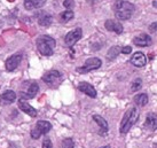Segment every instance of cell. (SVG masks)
Instances as JSON below:
<instances>
[{
  "label": "cell",
  "instance_id": "1",
  "mask_svg": "<svg viewBox=\"0 0 157 148\" xmlns=\"http://www.w3.org/2000/svg\"><path fill=\"white\" fill-rule=\"evenodd\" d=\"M115 15L118 20L121 21H126L132 16V14L134 13V5H132L128 1L125 0H117L113 6Z\"/></svg>",
  "mask_w": 157,
  "mask_h": 148
},
{
  "label": "cell",
  "instance_id": "2",
  "mask_svg": "<svg viewBox=\"0 0 157 148\" xmlns=\"http://www.w3.org/2000/svg\"><path fill=\"white\" fill-rule=\"evenodd\" d=\"M140 116V113L136 107H132L127 110L124 117H123V121L121 123V129H119V132L122 134H125L128 131L131 130V127L134 125L135 123L138 122Z\"/></svg>",
  "mask_w": 157,
  "mask_h": 148
},
{
  "label": "cell",
  "instance_id": "3",
  "mask_svg": "<svg viewBox=\"0 0 157 148\" xmlns=\"http://www.w3.org/2000/svg\"><path fill=\"white\" fill-rule=\"evenodd\" d=\"M37 48L40 52L41 55L45 56H51L54 53V47H55V40L49 36H40L36 41Z\"/></svg>",
  "mask_w": 157,
  "mask_h": 148
},
{
  "label": "cell",
  "instance_id": "4",
  "mask_svg": "<svg viewBox=\"0 0 157 148\" xmlns=\"http://www.w3.org/2000/svg\"><path fill=\"white\" fill-rule=\"evenodd\" d=\"M52 129V124L47 121H38L35 129L31 131V138L32 139H39L41 135L47 134Z\"/></svg>",
  "mask_w": 157,
  "mask_h": 148
},
{
  "label": "cell",
  "instance_id": "5",
  "mask_svg": "<svg viewBox=\"0 0 157 148\" xmlns=\"http://www.w3.org/2000/svg\"><path fill=\"white\" fill-rule=\"evenodd\" d=\"M43 80L47 84L48 86L56 88L62 82V74L57 70H51L43 76Z\"/></svg>",
  "mask_w": 157,
  "mask_h": 148
},
{
  "label": "cell",
  "instance_id": "6",
  "mask_svg": "<svg viewBox=\"0 0 157 148\" xmlns=\"http://www.w3.org/2000/svg\"><path fill=\"white\" fill-rule=\"evenodd\" d=\"M102 64V61H101L99 57H91V59H87L86 62L84 63L83 67H78L77 68V72L79 74H87L90 71H93L95 69H99Z\"/></svg>",
  "mask_w": 157,
  "mask_h": 148
},
{
  "label": "cell",
  "instance_id": "7",
  "mask_svg": "<svg viewBox=\"0 0 157 148\" xmlns=\"http://www.w3.org/2000/svg\"><path fill=\"white\" fill-rule=\"evenodd\" d=\"M82 36H83L82 29L80 28H76L72 31L68 32V35L64 37V43H66V45L68 47H72L75 44L82 38Z\"/></svg>",
  "mask_w": 157,
  "mask_h": 148
},
{
  "label": "cell",
  "instance_id": "8",
  "mask_svg": "<svg viewBox=\"0 0 157 148\" xmlns=\"http://www.w3.org/2000/svg\"><path fill=\"white\" fill-rule=\"evenodd\" d=\"M22 53H16L14 54L13 56L8 57L6 62H5V67H6V70L7 71H14L18 67V64L22 61Z\"/></svg>",
  "mask_w": 157,
  "mask_h": 148
},
{
  "label": "cell",
  "instance_id": "9",
  "mask_svg": "<svg viewBox=\"0 0 157 148\" xmlns=\"http://www.w3.org/2000/svg\"><path fill=\"white\" fill-rule=\"evenodd\" d=\"M78 90L80 92L85 93L86 95H88L90 98H96V90L95 87L91 85L90 83H86V82H82V83L78 85Z\"/></svg>",
  "mask_w": 157,
  "mask_h": 148
},
{
  "label": "cell",
  "instance_id": "10",
  "mask_svg": "<svg viewBox=\"0 0 157 148\" xmlns=\"http://www.w3.org/2000/svg\"><path fill=\"white\" fill-rule=\"evenodd\" d=\"M133 44L135 46H139V47H147V46H150L151 44V37L147 33H141L140 36L135 37L133 39Z\"/></svg>",
  "mask_w": 157,
  "mask_h": 148
},
{
  "label": "cell",
  "instance_id": "11",
  "mask_svg": "<svg viewBox=\"0 0 157 148\" xmlns=\"http://www.w3.org/2000/svg\"><path fill=\"white\" fill-rule=\"evenodd\" d=\"M38 90H39L38 84L31 83L30 85L28 86V88H26L25 91L21 93V99H24V100H25V99H32V98H35Z\"/></svg>",
  "mask_w": 157,
  "mask_h": 148
},
{
  "label": "cell",
  "instance_id": "12",
  "mask_svg": "<svg viewBox=\"0 0 157 148\" xmlns=\"http://www.w3.org/2000/svg\"><path fill=\"white\" fill-rule=\"evenodd\" d=\"M105 26L108 31H113L117 35H121L123 32V25L115 20H107L105 22Z\"/></svg>",
  "mask_w": 157,
  "mask_h": 148
},
{
  "label": "cell",
  "instance_id": "13",
  "mask_svg": "<svg viewBox=\"0 0 157 148\" xmlns=\"http://www.w3.org/2000/svg\"><path fill=\"white\" fill-rule=\"evenodd\" d=\"M18 108L21 109L23 113L28 114L31 117H36L37 116V110L33 107H31L24 99H20L18 100Z\"/></svg>",
  "mask_w": 157,
  "mask_h": 148
},
{
  "label": "cell",
  "instance_id": "14",
  "mask_svg": "<svg viewBox=\"0 0 157 148\" xmlns=\"http://www.w3.org/2000/svg\"><path fill=\"white\" fill-rule=\"evenodd\" d=\"M15 99H16V93L12 90H8L0 95V103L1 105H10L15 101Z\"/></svg>",
  "mask_w": 157,
  "mask_h": 148
},
{
  "label": "cell",
  "instance_id": "15",
  "mask_svg": "<svg viewBox=\"0 0 157 148\" xmlns=\"http://www.w3.org/2000/svg\"><path fill=\"white\" fill-rule=\"evenodd\" d=\"M146 61H147V59H146V55H144V53L136 52V53H134V55H132L131 63L134 65V67L142 68V67H144V64H146Z\"/></svg>",
  "mask_w": 157,
  "mask_h": 148
},
{
  "label": "cell",
  "instance_id": "16",
  "mask_svg": "<svg viewBox=\"0 0 157 148\" xmlns=\"http://www.w3.org/2000/svg\"><path fill=\"white\" fill-rule=\"evenodd\" d=\"M93 119L95 121V123H98V125L100 127L99 133H100L101 135H105V133L108 132V130H109V125H108L107 121H105L102 116H100V115H94V116H93Z\"/></svg>",
  "mask_w": 157,
  "mask_h": 148
},
{
  "label": "cell",
  "instance_id": "17",
  "mask_svg": "<svg viewBox=\"0 0 157 148\" xmlns=\"http://www.w3.org/2000/svg\"><path fill=\"white\" fill-rule=\"evenodd\" d=\"M46 4V0H24V7L28 10L35 8H40Z\"/></svg>",
  "mask_w": 157,
  "mask_h": 148
},
{
  "label": "cell",
  "instance_id": "18",
  "mask_svg": "<svg viewBox=\"0 0 157 148\" xmlns=\"http://www.w3.org/2000/svg\"><path fill=\"white\" fill-rule=\"evenodd\" d=\"M144 127H147L148 130L155 131L157 127V121H156V115L155 114H149L147 116L146 123H144Z\"/></svg>",
  "mask_w": 157,
  "mask_h": 148
},
{
  "label": "cell",
  "instance_id": "19",
  "mask_svg": "<svg viewBox=\"0 0 157 148\" xmlns=\"http://www.w3.org/2000/svg\"><path fill=\"white\" fill-rule=\"evenodd\" d=\"M133 101L136 106H140V107H144L148 103V95L144 94V93H140V94H136V95L133 98Z\"/></svg>",
  "mask_w": 157,
  "mask_h": 148
},
{
  "label": "cell",
  "instance_id": "20",
  "mask_svg": "<svg viewBox=\"0 0 157 148\" xmlns=\"http://www.w3.org/2000/svg\"><path fill=\"white\" fill-rule=\"evenodd\" d=\"M52 22H53L52 15H49L47 13H41V15L39 16V20H38V23L41 26H49L52 24Z\"/></svg>",
  "mask_w": 157,
  "mask_h": 148
},
{
  "label": "cell",
  "instance_id": "21",
  "mask_svg": "<svg viewBox=\"0 0 157 148\" xmlns=\"http://www.w3.org/2000/svg\"><path fill=\"white\" fill-rule=\"evenodd\" d=\"M74 16H75L74 12L70 10V9H67L63 13H61V15H60V21H61L62 23H66V22H69L70 20H72Z\"/></svg>",
  "mask_w": 157,
  "mask_h": 148
},
{
  "label": "cell",
  "instance_id": "22",
  "mask_svg": "<svg viewBox=\"0 0 157 148\" xmlns=\"http://www.w3.org/2000/svg\"><path fill=\"white\" fill-rule=\"evenodd\" d=\"M121 46H113V47L110 48L108 53H107V57H108V60H113V59H116L117 55L121 53Z\"/></svg>",
  "mask_w": 157,
  "mask_h": 148
},
{
  "label": "cell",
  "instance_id": "23",
  "mask_svg": "<svg viewBox=\"0 0 157 148\" xmlns=\"http://www.w3.org/2000/svg\"><path fill=\"white\" fill-rule=\"evenodd\" d=\"M141 87H142V80L141 78H136L132 83V86H131V91L132 92H136V91H140L141 90Z\"/></svg>",
  "mask_w": 157,
  "mask_h": 148
},
{
  "label": "cell",
  "instance_id": "24",
  "mask_svg": "<svg viewBox=\"0 0 157 148\" xmlns=\"http://www.w3.org/2000/svg\"><path fill=\"white\" fill-rule=\"evenodd\" d=\"M75 147V142L71 138H66V139L62 141L61 148H74Z\"/></svg>",
  "mask_w": 157,
  "mask_h": 148
},
{
  "label": "cell",
  "instance_id": "25",
  "mask_svg": "<svg viewBox=\"0 0 157 148\" xmlns=\"http://www.w3.org/2000/svg\"><path fill=\"white\" fill-rule=\"evenodd\" d=\"M63 6H64V7H66L67 9L74 8L75 0H64V1H63Z\"/></svg>",
  "mask_w": 157,
  "mask_h": 148
},
{
  "label": "cell",
  "instance_id": "26",
  "mask_svg": "<svg viewBox=\"0 0 157 148\" xmlns=\"http://www.w3.org/2000/svg\"><path fill=\"white\" fill-rule=\"evenodd\" d=\"M43 148H53L52 141L48 139V138H45L44 141H43Z\"/></svg>",
  "mask_w": 157,
  "mask_h": 148
},
{
  "label": "cell",
  "instance_id": "27",
  "mask_svg": "<svg viewBox=\"0 0 157 148\" xmlns=\"http://www.w3.org/2000/svg\"><path fill=\"white\" fill-rule=\"evenodd\" d=\"M121 52L123 54H130V53H132V46H125V47H123L121 49Z\"/></svg>",
  "mask_w": 157,
  "mask_h": 148
},
{
  "label": "cell",
  "instance_id": "28",
  "mask_svg": "<svg viewBox=\"0 0 157 148\" xmlns=\"http://www.w3.org/2000/svg\"><path fill=\"white\" fill-rule=\"evenodd\" d=\"M156 22H154V23H151L150 25H149V30L151 31V32H156Z\"/></svg>",
  "mask_w": 157,
  "mask_h": 148
},
{
  "label": "cell",
  "instance_id": "29",
  "mask_svg": "<svg viewBox=\"0 0 157 148\" xmlns=\"http://www.w3.org/2000/svg\"><path fill=\"white\" fill-rule=\"evenodd\" d=\"M99 148H110L109 145H105V146H102V147H99Z\"/></svg>",
  "mask_w": 157,
  "mask_h": 148
}]
</instances>
